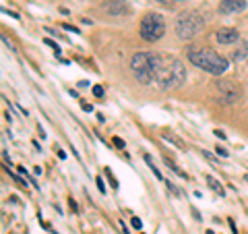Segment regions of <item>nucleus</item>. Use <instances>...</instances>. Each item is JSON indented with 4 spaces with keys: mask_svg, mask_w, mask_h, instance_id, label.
<instances>
[{
    "mask_svg": "<svg viewBox=\"0 0 248 234\" xmlns=\"http://www.w3.org/2000/svg\"><path fill=\"white\" fill-rule=\"evenodd\" d=\"M246 0H223L219 4V13L221 15H232V13H240L246 9Z\"/></svg>",
    "mask_w": 248,
    "mask_h": 234,
    "instance_id": "9",
    "label": "nucleus"
},
{
    "mask_svg": "<svg viewBox=\"0 0 248 234\" xmlns=\"http://www.w3.org/2000/svg\"><path fill=\"white\" fill-rule=\"evenodd\" d=\"M139 33L145 42H157L164 37L166 33V21L159 13H147L141 19V27H139Z\"/></svg>",
    "mask_w": 248,
    "mask_h": 234,
    "instance_id": "4",
    "label": "nucleus"
},
{
    "mask_svg": "<svg viewBox=\"0 0 248 234\" xmlns=\"http://www.w3.org/2000/svg\"><path fill=\"white\" fill-rule=\"evenodd\" d=\"M215 40L219 42V44H234V42H238L240 40V31L238 29H234V27H223V29H219L215 33Z\"/></svg>",
    "mask_w": 248,
    "mask_h": 234,
    "instance_id": "8",
    "label": "nucleus"
},
{
    "mask_svg": "<svg viewBox=\"0 0 248 234\" xmlns=\"http://www.w3.org/2000/svg\"><path fill=\"white\" fill-rule=\"evenodd\" d=\"M145 162H147V164H149V168L153 170V174H155V176H157V178H161V172H159V168H157V166H155V162H153V158H151V155H149V153H145ZM161 181H164V178H161Z\"/></svg>",
    "mask_w": 248,
    "mask_h": 234,
    "instance_id": "12",
    "label": "nucleus"
},
{
    "mask_svg": "<svg viewBox=\"0 0 248 234\" xmlns=\"http://www.w3.org/2000/svg\"><path fill=\"white\" fill-rule=\"evenodd\" d=\"M64 29H68V31H75V33H79V31H77V27H73V25H62Z\"/></svg>",
    "mask_w": 248,
    "mask_h": 234,
    "instance_id": "21",
    "label": "nucleus"
},
{
    "mask_svg": "<svg viewBox=\"0 0 248 234\" xmlns=\"http://www.w3.org/2000/svg\"><path fill=\"white\" fill-rule=\"evenodd\" d=\"M130 224H133V228H137V230H141V220H139V217H133V220H130Z\"/></svg>",
    "mask_w": 248,
    "mask_h": 234,
    "instance_id": "16",
    "label": "nucleus"
},
{
    "mask_svg": "<svg viewBox=\"0 0 248 234\" xmlns=\"http://www.w3.org/2000/svg\"><path fill=\"white\" fill-rule=\"evenodd\" d=\"M217 150V155H223V158H228V150H223V147H215Z\"/></svg>",
    "mask_w": 248,
    "mask_h": 234,
    "instance_id": "19",
    "label": "nucleus"
},
{
    "mask_svg": "<svg viewBox=\"0 0 248 234\" xmlns=\"http://www.w3.org/2000/svg\"><path fill=\"white\" fill-rule=\"evenodd\" d=\"M213 133H215V135H217V137H219V139H226V133H223L221 129H215Z\"/></svg>",
    "mask_w": 248,
    "mask_h": 234,
    "instance_id": "20",
    "label": "nucleus"
},
{
    "mask_svg": "<svg viewBox=\"0 0 248 234\" xmlns=\"http://www.w3.org/2000/svg\"><path fill=\"white\" fill-rule=\"evenodd\" d=\"M215 91L226 104H236L242 98V89L234 81H215Z\"/></svg>",
    "mask_w": 248,
    "mask_h": 234,
    "instance_id": "6",
    "label": "nucleus"
},
{
    "mask_svg": "<svg viewBox=\"0 0 248 234\" xmlns=\"http://www.w3.org/2000/svg\"><path fill=\"white\" fill-rule=\"evenodd\" d=\"M130 71L139 83L151 85V68H149V52H137L130 58Z\"/></svg>",
    "mask_w": 248,
    "mask_h": 234,
    "instance_id": "5",
    "label": "nucleus"
},
{
    "mask_svg": "<svg viewBox=\"0 0 248 234\" xmlns=\"http://www.w3.org/2000/svg\"><path fill=\"white\" fill-rule=\"evenodd\" d=\"M166 139V141H170V143H174V145H178L180 147V150H184V141L182 139H178V137H172V135H168V133H164V135H161Z\"/></svg>",
    "mask_w": 248,
    "mask_h": 234,
    "instance_id": "14",
    "label": "nucleus"
},
{
    "mask_svg": "<svg viewBox=\"0 0 248 234\" xmlns=\"http://www.w3.org/2000/svg\"><path fill=\"white\" fill-rule=\"evenodd\" d=\"M93 96H95V98L104 96V87H102V85H95V87H93Z\"/></svg>",
    "mask_w": 248,
    "mask_h": 234,
    "instance_id": "15",
    "label": "nucleus"
},
{
    "mask_svg": "<svg viewBox=\"0 0 248 234\" xmlns=\"http://www.w3.org/2000/svg\"><path fill=\"white\" fill-rule=\"evenodd\" d=\"M246 50H248V44L242 42V44H240V50L234 52V60H242V58L246 56Z\"/></svg>",
    "mask_w": 248,
    "mask_h": 234,
    "instance_id": "13",
    "label": "nucleus"
},
{
    "mask_svg": "<svg viewBox=\"0 0 248 234\" xmlns=\"http://www.w3.org/2000/svg\"><path fill=\"white\" fill-rule=\"evenodd\" d=\"M164 162L168 164V168H170V170H172V172H176V174H178V176H180V178H186V172H184V170H180V168H178V166H176V164H174L172 160H170V158H164Z\"/></svg>",
    "mask_w": 248,
    "mask_h": 234,
    "instance_id": "11",
    "label": "nucleus"
},
{
    "mask_svg": "<svg viewBox=\"0 0 248 234\" xmlns=\"http://www.w3.org/2000/svg\"><path fill=\"white\" fill-rule=\"evenodd\" d=\"M149 68H151V85L164 91L180 87L186 81L184 65L166 52H149Z\"/></svg>",
    "mask_w": 248,
    "mask_h": 234,
    "instance_id": "1",
    "label": "nucleus"
},
{
    "mask_svg": "<svg viewBox=\"0 0 248 234\" xmlns=\"http://www.w3.org/2000/svg\"><path fill=\"white\" fill-rule=\"evenodd\" d=\"M112 141H114V145H116V147H120V150H124V141H122L120 137H114Z\"/></svg>",
    "mask_w": 248,
    "mask_h": 234,
    "instance_id": "17",
    "label": "nucleus"
},
{
    "mask_svg": "<svg viewBox=\"0 0 248 234\" xmlns=\"http://www.w3.org/2000/svg\"><path fill=\"white\" fill-rule=\"evenodd\" d=\"M207 234H215V232L213 230H207Z\"/></svg>",
    "mask_w": 248,
    "mask_h": 234,
    "instance_id": "22",
    "label": "nucleus"
},
{
    "mask_svg": "<svg viewBox=\"0 0 248 234\" xmlns=\"http://www.w3.org/2000/svg\"><path fill=\"white\" fill-rule=\"evenodd\" d=\"M186 56H188V60L195 67H199L201 71H207L211 75H223L230 67L228 58L219 56V54L211 48H188L186 50Z\"/></svg>",
    "mask_w": 248,
    "mask_h": 234,
    "instance_id": "2",
    "label": "nucleus"
},
{
    "mask_svg": "<svg viewBox=\"0 0 248 234\" xmlns=\"http://www.w3.org/2000/svg\"><path fill=\"white\" fill-rule=\"evenodd\" d=\"M203 27H205V19L197 11H184L176 21V33L180 40H190V37L199 35Z\"/></svg>",
    "mask_w": 248,
    "mask_h": 234,
    "instance_id": "3",
    "label": "nucleus"
},
{
    "mask_svg": "<svg viewBox=\"0 0 248 234\" xmlns=\"http://www.w3.org/2000/svg\"><path fill=\"white\" fill-rule=\"evenodd\" d=\"M95 183H97V189L102 191V193H106V186H104V181H102V178L97 176V178H95Z\"/></svg>",
    "mask_w": 248,
    "mask_h": 234,
    "instance_id": "18",
    "label": "nucleus"
},
{
    "mask_svg": "<svg viewBox=\"0 0 248 234\" xmlns=\"http://www.w3.org/2000/svg\"><path fill=\"white\" fill-rule=\"evenodd\" d=\"M104 11L114 15V17H120V15H128L133 9H130V4L126 0H110V2L104 4Z\"/></svg>",
    "mask_w": 248,
    "mask_h": 234,
    "instance_id": "7",
    "label": "nucleus"
},
{
    "mask_svg": "<svg viewBox=\"0 0 248 234\" xmlns=\"http://www.w3.org/2000/svg\"><path fill=\"white\" fill-rule=\"evenodd\" d=\"M207 184L211 186V189H213L217 195H221V197H223V195H226V191H223V186L219 184V181H217V178H213V176H207Z\"/></svg>",
    "mask_w": 248,
    "mask_h": 234,
    "instance_id": "10",
    "label": "nucleus"
}]
</instances>
